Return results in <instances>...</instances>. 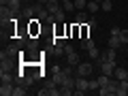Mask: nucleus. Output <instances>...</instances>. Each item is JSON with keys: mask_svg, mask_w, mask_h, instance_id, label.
I'll use <instances>...</instances> for the list:
<instances>
[{"mask_svg": "<svg viewBox=\"0 0 128 96\" xmlns=\"http://www.w3.org/2000/svg\"><path fill=\"white\" fill-rule=\"evenodd\" d=\"M118 83H120V79H111L107 86L98 88V94H100V96H111V94H115V92H118Z\"/></svg>", "mask_w": 128, "mask_h": 96, "instance_id": "nucleus-1", "label": "nucleus"}, {"mask_svg": "<svg viewBox=\"0 0 128 96\" xmlns=\"http://www.w3.org/2000/svg\"><path fill=\"white\" fill-rule=\"evenodd\" d=\"M75 73H77L79 77H90L92 75V62H79L77 66H75Z\"/></svg>", "mask_w": 128, "mask_h": 96, "instance_id": "nucleus-2", "label": "nucleus"}, {"mask_svg": "<svg viewBox=\"0 0 128 96\" xmlns=\"http://www.w3.org/2000/svg\"><path fill=\"white\" fill-rule=\"evenodd\" d=\"M45 94H49V96H60V94H62V90H60V88H56V83L51 81L49 86H45L43 90H38V96H45Z\"/></svg>", "mask_w": 128, "mask_h": 96, "instance_id": "nucleus-3", "label": "nucleus"}, {"mask_svg": "<svg viewBox=\"0 0 128 96\" xmlns=\"http://www.w3.org/2000/svg\"><path fill=\"white\" fill-rule=\"evenodd\" d=\"M115 66H118V62H111V60H107V62H100V70H102L105 75H109V77H113Z\"/></svg>", "mask_w": 128, "mask_h": 96, "instance_id": "nucleus-4", "label": "nucleus"}, {"mask_svg": "<svg viewBox=\"0 0 128 96\" xmlns=\"http://www.w3.org/2000/svg\"><path fill=\"white\" fill-rule=\"evenodd\" d=\"M13 81H2V86H0V94L2 96H13Z\"/></svg>", "mask_w": 128, "mask_h": 96, "instance_id": "nucleus-5", "label": "nucleus"}, {"mask_svg": "<svg viewBox=\"0 0 128 96\" xmlns=\"http://www.w3.org/2000/svg\"><path fill=\"white\" fill-rule=\"evenodd\" d=\"M49 11H47V6H43V4H38L36 6V19L38 22H47V17H49Z\"/></svg>", "mask_w": 128, "mask_h": 96, "instance_id": "nucleus-6", "label": "nucleus"}, {"mask_svg": "<svg viewBox=\"0 0 128 96\" xmlns=\"http://www.w3.org/2000/svg\"><path fill=\"white\" fill-rule=\"evenodd\" d=\"M118 96H128V79H120L118 83V92H115Z\"/></svg>", "mask_w": 128, "mask_h": 96, "instance_id": "nucleus-7", "label": "nucleus"}, {"mask_svg": "<svg viewBox=\"0 0 128 96\" xmlns=\"http://www.w3.org/2000/svg\"><path fill=\"white\" fill-rule=\"evenodd\" d=\"M11 17H13L11 9H9V6H4V4H2V9H0V19H2V26H4L6 22H11Z\"/></svg>", "mask_w": 128, "mask_h": 96, "instance_id": "nucleus-8", "label": "nucleus"}, {"mask_svg": "<svg viewBox=\"0 0 128 96\" xmlns=\"http://www.w3.org/2000/svg\"><path fill=\"white\" fill-rule=\"evenodd\" d=\"M115 58H118V54H115V49H113V47H109V49H107L105 54H100V60H102V62H107V60L115 62Z\"/></svg>", "mask_w": 128, "mask_h": 96, "instance_id": "nucleus-9", "label": "nucleus"}, {"mask_svg": "<svg viewBox=\"0 0 128 96\" xmlns=\"http://www.w3.org/2000/svg\"><path fill=\"white\" fill-rule=\"evenodd\" d=\"M60 2H62V0H49V2H47V11H49L51 15H56L60 9H62V6H60Z\"/></svg>", "mask_w": 128, "mask_h": 96, "instance_id": "nucleus-10", "label": "nucleus"}, {"mask_svg": "<svg viewBox=\"0 0 128 96\" xmlns=\"http://www.w3.org/2000/svg\"><path fill=\"white\" fill-rule=\"evenodd\" d=\"M115 79H128V70L122 68V66H115Z\"/></svg>", "mask_w": 128, "mask_h": 96, "instance_id": "nucleus-11", "label": "nucleus"}, {"mask_svg": "<svg viewBox=\"0 0 128 96\" xmlns=\"http://www.w3.org/2000/svg\"><path fill=\"white\" fill-rule=\"evenodd\" d=\"M75 24H79V26H86V24H88V15L83 13V11H79L77 17H75Z\"/></svg>", "mask_w": 128, "mask_h": 96, "instance_id": "nucleus-12", "label": "nucleus"}, {"mask_svg": "<svg viewBox=\"0 0 128 96\" xmlns=\"http://www.w3.org/2000/svg\"><path fill=\"white\" fill-rule=\"evenodd\" d=\"M66 60H68V64H70V66H77V64H79V56L75 54V51L66 54Z\"/></svg>", "mask_w": 128, "mask_h": 96, "instance_id": "nucleus-13", "label": "nucleus"}, {"mask_svg": "<svg viewBox=\"0 0 128 96\" xmlns=\"http://www.w3.org/2000/svg\"><path fill=\"white\" fill-rule=\"evenodd\" d=\"M107 45L113 47V49H118V47L122 45V41H120V36H109V38H107Z\"/></svg>", "mask_w": 128, "mask_h": 96, "instance_id": "nucleus-14", "label": "nucleus"}, {"mask_svg": "<svg viewBox=\"0 0 128 96\" xmlns=\"http://www.w3.org/2000/svg\"><path fill=\"white\" fill-rule=\"evenodd\" d=\"M6 6H9V9H11V13L15 15V13L19 11V6H22V0H11V2H9Z\"/></svg>", "mask_w": 128, "mask_h": 96, "instance_id": "nucleus-15", "label": "nucleus"}, {"mask_svg": "<svg viewBox=\"0 0 128 96\" xmlns=\"http://www.w3.org/2000/svg\"><path fill=\"white\" fill-rule=\"evenodd\" d=\"M98 9H100V2H96V0H90V2H88V11H90V13H96Z\"/></svg>", "mask_w": 128, "mask_h": 96, "instance_id": "nucleus-16", "label": "nucleus"}, {"mask_svg": "<svg viewBox=\"0 0 128 96\" xmlns=\"http://www.w3.org/2000/svg\"><path fill=\"white\" fill-rule=\"evenodd\" d=\"M26 88L28 86H24V83H22V86H17V88H15V90H13V96H26Z\"/></svg>", "mask_w": 128, "mask_h": 96, "instance_id": "nucleus-17", "label": "nucleus"}, {"mask_svg": "<svg viewBox=\"0 0 128 96\" xmlns=\"http://www.w3.org/2000/svg\"><path fill=\"white\" fill-rule=\"evenodd\" d=\"M100 9L105 11V13H109V11L113 9V2H111V0H102V2H100Z\"/></svg>", "mask_w": 128, "mask_h": 96, "instance_id": "nucleus-18", "label": "nucleus"}, {"mask_svg": "<svg viewBox=\"0 0 128 96\" xmlns=\"http://www.w3.org/2000/svg\"><path fill=\"white\" fill-rule=\"evenodd\" d=\"M73 2H75V9H77V11H81V9L88 6V0H73Z\"/></svg>", "mask_w": 128, "mask_h": 96, "instance_id": "nucleus-19", "label": "nucleus"}, {"mask_svg": "<svg viewBox=\"0 0 128 96\" xmlns=\"http://www.w3.org/2000/svg\"><path fill=\"white\" fill-rule=\"evenodd\" d=\"M81 47H83V49H92V47H94V41H92V38H83Z\"/></svg>", "mask_w": 128, "mask_h": 96, "instance_id": "nucleus-20", "label": "nucleus"}, {"mask_svg": "<svg viewBox=\"0 0 128 96\" xmlns=\"http://www.w3.org/2000/svg\"><path fill=\"white\" fill-rule=\"evenodd\" d=\"M90 51V60H96V58H100V51L96 49V47H92V49H88Z\"/></svg>", "mask_w": 128, "mask_h": 96, "instance_id": "nucleus-21", "label": "nucleus"}, {"mask_svg": "<svg viewBox=\"0 0 128 96\" xmlns=\"http://www.w3.org/2000/svg\"><path fill=\"white\" fill-rule=\"evenodd\" d=\"M120 41H122V45H124V43L128 45V30H122V32H120Z\"/></svg>", "mask_w": 128, "mask_h": 96, "instance_id": "nucleus-22", "label": "nucleus"}, {"mask_svg": "<svg viewBox=\"0 0 128 96\" xmlns=\"http://www.w3.org/2000/svg\"><path fill=\"white\" fill-rule=\"evenodd\" d=\"M64 45H66V43H64L62 36H56V38H54V47H64Z\"/></svg>", "mask_w": 128, "mask_h": 96, "instance_id": "nucleus-23", "label": "nucleus"}, {"mask_svg": "<svg viewBox=\"0 0 128 96\" xmlns=\"http://www.w3.org/2000/svg\"><path fill=\"white\" fill-rule=\"evenodd\" d=\"M62 4H64V6H62L64 11H73V9H75V2H73V0H70V2H62Z\"/></svg>", "mask_w": 128, "mask_h": 96, "instance_id": "nucleus-24", "label": "nucleus"}, {"mask_svg": "<svg viewBox=\"0 0 128 96\" xmlns=\"http://www.w3.org/2000/svg\"><path fill=\"white\" fill-rule=\"evenodd\" d=\"M98 88H100L98 79H90V90H98Z\"/></svg>", "mask_w": 128, "mask_h": 96, "instance_id": "nucleus-25", "label": "nucleus"}, {"mask_svg": "<svg viewBox=\"0 0 128 96\" xmlns=\"http://www.w3.org/2000/svg\"><path fill=\"white\" fill-rule=\"evenodd\" d=\"M64 13H66V11H64V9H60L58 13H56V22H64Z\"/></svg>", "mask_w": 128, "mask_h": 96, "instance_id": "nucleus-26", "label": "nucleus"}, {"mask_svg": "<svg viewBox=\"0 0 128 96\" xmlns=\"http://www.w3.org/2000/svg\"><path fill=\"white\" fill-rule=\"evenodd\" d=\"M120 32H122V28L113 26V28H111V36H120Z\"/></svg>", "mask_w": 128, "mask_h": 96, "instance_id": "nucleus-27", "label": "nucleus"}, {"mask_svg": "<svg viewBox=\"0 0 128 96\" xmlns=\"http://www.w3.org/2000/svg\"><path fill=\"white\" fill-rule=\"evenodd\" d=\"M88 28H90V30H94V28H96V19H90V22H88Z\"/></svg>", "mask_w": 128, "mask_h": 96, "instance_id": "nucleus-28", "label": "nucleus"}, {"mask_svg": "<svg viewBox=\"0 0 128 96\" xmlns=\"http://www.w3.org/2000/svg\"><path fill=\"white\" fill-rule=\"evenodd\" d=\"M9 2H11V0H0V4H4V6L9 4Z\"/></svg>", "mask_w": 128, "mask_h": 96, "instance_id": "nucleus-29", "label": "nucleus"}, {"mask_svg": "<svg viewBox=\"0 0 128 96\" xmlns=\"http://www.w3.org/2000/svg\"><path fill=\"white\" fill-rule=\"evenodd\" d=\"M47 2H49V0H38L36 4H47Z\"/></svg>", "mask_w": 128, "mask_h": 96, "instance_id": "nucleus-30", "label": "nucleus"}, {"mask_svg": "<svg viewBox=\"0 0 128 96\" xmlns=\"http://www.w3.org/2000/svg\"><path fill=\"white\" fill-rule=\"evenodd\" d=\"M62 2H70V0H62Z\"/></svg>", "mask_w": 128, "mask_h": 96, "instance_id": "nucleus-31", "label": "nucleus"}, {"mask_svg": "<svg viewBox=\"0 0 128 96\" xmlns=\"http://www.w3.org/2000/svg\"><path fill=\"white\" fill-rule=\"evenodd\" d=\"M96 2H102V0H96Z\"/></svg>", "mask_w": 128, "mask_h": 96, "instance_id": "nucleus-32", "label": "nucleus"}, {"mask_svg": "<svg viewBox=\"0 0 128 96\" xmlns=\"http://www.w3.org/2000/svg\"><path fill=\"white\" fill-rule=\"evenodd\" d=\"M22 2H24V0H22Z\"/></svg>", "mask_w": 128, "mask_h": 96, "instance_id": "nucleus-33", "label": "nucleus"}]
</instances>
